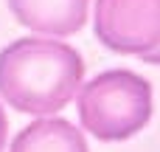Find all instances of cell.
I'll return each instance as SVG.
<instances>
[{
	"instance_id": "6da1fadb",
	"label": "cell",
	"mask_w": 160,
	"mask_h": 152,
	"mask_svg": "<svg viewBox=\"0 0 160 152\" xmlns=\"http://www.w3.org/2000/svg\"><path fill=\"white\" fill-rule=\"evenodd\" d=\"M84 62L59 39L22 37L0 51V96L17 113H59L82 87Z\"/></svg>"
},
{
	"instance_id": "7a4b0ae2",
	"label": "cell",
	"mask_w": 160,
	"mask_h": 152,
	"mask_svg": "<svg viewBox=\"0 0 160 152\" xmlns=\"http://www.w3.org/2000/svg\"><path fill=\"white\" fill-rule=\"evenodd\" d=\"M79 121L98 141H124L152 118V85L135 71H104L79 87Z\"/></svg>"
},
{
	"instance_id": "3957f363",
	"label": "cell",
	"mask_w": 160,
	"mask_h": 152,
	"mask_svg": "<svg viewBox=\"0 0 160 152\" xmlns=\"http://www.w3.org/2000/svg\"><path fill=\"white\" fill-rule=\"evenodd\" d=\"M96 37L118 54L160 48V0H96Z\"/></svg>"
},
{
	"instance_id": "277c9868",
	"label": "cell",
	"mask_w": 160,
	"mask_h": 152,
	"mask_svg": "<svg viewBox=\"0 0 160 152\" xmlns=\"http://www.w3.org/2000/svg\"><path fill=\"white\" fill-rule=\"evenodd\" d=\"M20 25L53 37L76 34L87 20L90 0H6Z\"/></svg>"
},
{
	"instance_id": "5b68a950",
	"label": "cell",
	"mask_w": 160,
	"mask_h": 152,
	"mask_svg": "<svg viewBox=\"0 0 160 152\" xmlns=\"http://www.w3.org/2000/svg\"><path fill=\"white\" fill-rule=\"evenodd\" d=\"M8 152H87V141L65 118H39L17 133Z\"/></svg>"
},
{
	"instance_id": "8992f818",
	"label": "cell",
	"mask_w": 160,
	"mask_h": 152,
	"mask_svg": "<svg viewBox=\"0 0 160 152\" xmlns=\"http://www.w3.org/2000/svg\"><path fill=\"white\" fill-rule=\"evenodd\" d=\"M6 135H8V118H6V110L0 104V152L6 149Z\"/></svg>"
},
{
	"instance_id": "52a82bcc",
	"label": "cell",
	"mask_w": 160,
	"mask_h": 152,
	"mask_svg": "<svg viewBox=\"0 0 160 152\" xmlns=\"http://www.w3.org/2000/svg\"><path fill=\"white\" fill-rule=\"evenodd\" d=\"M143 62H152V65H160V48L158 51H152V54H146V56H141Z\"/></svg>"
}]
</instances>
